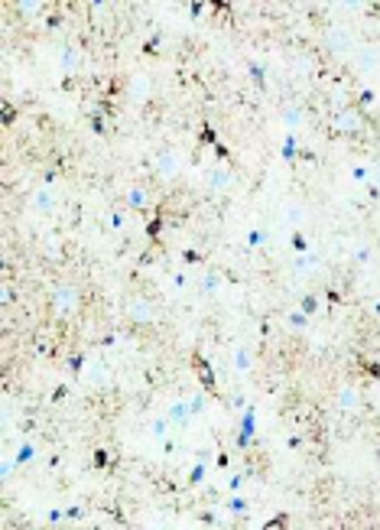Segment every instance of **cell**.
<instances>
[{
	"label": "cell",
	"instance_id": "obj_1",
	"mask_svg": "<svg viewBox=\"0 0 380 530\" xmlns=\"http://www.w3.org/2000/svg\"><path fill=\"white\" fill-rule=\"evenodd\" d=\"M52 306H56V312H59V316H68V312H75V306H78V290H75V286H68V283L56 286V293H52Z\"/></svg>",
	"mask_w": 380,
	"mask_h": 530
},
{
	"label": "cell",
	"instance_id": "obj_2",
	"mask_svg": "<svg viewBox=\"0 0 380 530\" xmlns=\"http://www.w3.org/2000/svg\"><path fill=\"white\" fill-rule=\"evenodd\" d=\"M361 111H355V108H341L335 114V118H331V127H335V130H341V134H357V130H361Z\"/></svg>",
	"mask_w": 380,
	"mask_h": 530
},
{
	"label": "cell",
	"instance_id": "obj_3",
	"mask_svg": "<svg viewBox=\"0 0 380 530\" xmlns=\"http://www.w3.org/2000/svg\"><path fill=\"white\" fill-rule=\"evenodd\" d=\"M127 316L134 322L150 326V322H156V306H153L150 300H130V303H127Z\"/></svg>",
	"mask_w": 380,
	"mask_h": 530
},
{
	"label": "cell",
	"instance_id": "obj_4",
	"mask_svg": "<svg viewBox=\"0 0 380 530\" xmlns=\"http://www.w3.org/2000/svg\"><path fill=\"white\" fill-rule=\"evenodd\" d=\"M325 42H329V49L338 52V56L351 52V33H348V30H341V26H331L329 33H325Z\"/></svg>",
	"mask_w": 380,
	"mask_h": 530
},
{
	"label": "cell",
	"instance_id": "obj_5",
	"mask_svg": "<svg viewBox=\"0 0 380 530\" xmlns=\"http://www.w3.org/2000/svg\"><path fill=\"white\" fill-rule=\"evenodd\" d=\"M205 179H208V185L215 189V192H224V189H231V183H234V173L218 166V169H208V176Z\"/></svg>",
	"mask_w": 380,
	"mask_h": 530
},
{
	"label": "cell",
	"instance_id": "obj_6",
	"mask_svg": "<svg viewBox=\"0 0 380 530\" xmlns=\"http://www.w3.org/2000/svg\"><path fill=\"white\" fill-rule=\"evenodd\" d=\"M156 169H160L163 176H176V173H179V156L172 150H163L160 156H156Z\"/></svg>",
	"mask_w": 380,
	"mask_h": 530
},
{
	"label": "cell",
	"instance_id": "obj_7",
	"mask_svg": "<svg viewBox=\"0 0 380 530\" xmlns=\"http://www.w3.org/2000/svg\"><path fill=\"white\" fill-rule=\"evenodd\" d=\"M146 202H150V192L144 185H130L127 189V209H146Z\"/></svg>",
	"mask_w": 380,
	"mask_h": 530
},
{
	"label": "cell",
	"instance_id": "obj_8",
	"mask_svg": "<svg viewBox=\"0 0 380 530\" xmlns=\"http://www.w3.org/2000/svg\"><path fill=\"white\" fill-rule=\"evenodd\" d=\"M377 62H380L377 46H364L361 56H357V68H361V72H371V68H377Z\"/></svg>",
	"mask_w": 380,
	"mask_h": 530
},
{
	"label": "cell",
	"instance_id": "obj_9",
	"mask_svg": "<svg viewBox=\"0 0 380 530\" xmlns=\"http://www.w3.org/2000/svg\"><path fill=\"white\" fill-rule=\"evenodd\" d=\"M169 420L176 423V426H186V423L192 420V404H182V400L172 404V407H169Z\"/></svg>",
	"mask_w": 380,
	"mask_h": 530
},
{
	"label": "cell",
	"instance_id": "obj_10",
	"mask_svg": "<svg viewBox=\"0 0 380 530\" xmlns=\"http://www.w3.org/2000/svg\"><path fill=\"white\" fill-rule=\"evenodd\" d=\"M52 205H56V195H52L49 185H42L39 192L33 195V209H36V211H49Z\"/></svg>",
	"mask_w": 380,
	"mask_h": 530
},
{
	"label": "cell",
	"instance_id": "obj_11",
	"mask_svg": "<svg viewBox=\"0 0 380 530\" xmlns=\"http://www.w3.org/2000/svg\"><path fill=\"white\" fill-rule=\"evenodd\" d=\"M357 404H361V394H357L355 388H341V394H338V407H341V410H355Z\"/></svg>",
	"mask_w": 380,
	"mask_h": 530
},
{
	"label": "cell",
	"instance_id": "obj_12",
	"mask_svg": "<svg viewBox=\"0 0 380 530\" xmlns=\"http://www.w3.org/2000/svg\"><path fill=\"white\" fill-rule=\"evenodd\" d=\"M251 364H253L251 348H237V355H234V371H237V374H247V371H251Z\"/></svg>",
	"mask_w": 380,
	"mask_h": 530
},
{
	"label": "cell",
	"instance_id": "obj_13",
	"mask_svg": "<svg viewBox=\"0 0 380 530\" xmlns=\"http://www.w3.org/2000/svg\"><path fill=\"white\" fill-rule=\"evenodd\" d=\"M42 4H46V0H17V13L30 20V17H36V13L42 10Z\"/></svg>",
	"mask_w": 380,
	"mask_h": 530
},
{
	"label": "cell",
	"instance_id": "obj_14",
	"mask_svg": "<svg viewBox=\"0 0 380 530\" xmlns=\"http://www.w3.org/2000/svg\"><path fill=\"white\" fill-rule=\"evenodd\" d=\"M78 62H82V56H78V49H75V46H68V49H62V68H65V72H75V68H78Z\"/></svg>",
	"mask_w": 380,
	"mask_h": 530
},
{
	"label": "cell",
	"instance_id": "obj_15",
	"mask_svg": "<svg viewBox=\"0 0 380 530\" xmlns=\"http://www.w3.org/2000/svg\"><path fill=\"white\" fill-rule=\"evenodd\" d=\"M33 455H36V446H33V443H23L20 452H17V465H30V462H33Z\"/></svg>",
	"mask_w": 380,
	"mask_h": 530
},
{
	"label": "cell",
	"instance_id": "obj_16",
	"mask_svg": "<svg viewBox=\"0 0 380 530\" xmlns=\"http://www.w3.org/2000/svg\"><path fill=\"white\" fill-rule=\"evenodd\" d=\"M299 121H303V111H299V108L283 111V124H286V127H299Z\"/></svg>",
	"mask_w": 380,
	"mask_h": 530
},
{
	"label": "cell",
	"instance_id": "obj_17",
	"mask_svg": "<svg viewBox=\"0 0 380 530\" xmlns=\"http://www.w3.org/2000/svg\"><path fill=\"white\" fill-rule=\"evenodd\" d=\"M283 156H286V160H296V134H286V143H283Z\"/></svg>",
	"mask_w": 380,
	"mask_h": 530
},
{
	"label": "cell",
	"instance_id": "obj_18",
	"mask_svg": "<svg viewBox=\"0 0 380 530\" xmlns=\"http://www.w3.org/2000/svg\"><path fill=\"white\" fill-rule=\"evenodd\" d=\"M335 4H338L341 10H361L367 0H335Z\"/></svg>",
	"mask_w": 380,
	"mask_h": 530
},
{
	"label": "cell",
	"instance_id": "obj_19",
	"mask_svg": "<svg viewBox=\"0 0 380 530\" xmlns=\"http://www.w3.org/2000/svg\"><path fill=\"white\" fill-rule=\"evenodd\" d=\"M169 423H172L169 417H166V420H156V423H153V436H163V433L169 429Z\"/></svg>",
	"mask_w": 380,
	"mask_h": 530
},
{
	"label": "cell",
	"instance_id": "obj_20",
	"mask_svg": "<svg viewBox=\"0 0 380 530\" xmlns=\"http://www.w3.org/2000/svg\"><path fill=\"white\" fill-rule=\"evenodd\" d=\"M144 92H146V78L137 75V78H134V94H144Z\"/></svg>",
	"mask_w": 380,
	"mask_h": 530
},
{
	"label": "cell",
	"instance_id": "obj_21",
	"mask_svg": "<svg viewBox=\"0 0 380 530\" xmlns=\"http://www.w3.org/2000/svg\"><path fill=\"white\" fill-rule=\"evenodd\" d=\"M251 75L257 78V82H263V66H257V62H251Z\"/></svg>",
	"mask_w": 380,
	"mask_h": 530
},
{
	"label": "cell",
	"instance_id": "obj_22",
	"mask_svg": "<svg viewBox=\"0 0 380 530\" xmlns=\"http://www.w3.org/2000/svg\"><path fill=\"white\" fill-rule=\"evenodd\" d=\"M371 183L380 189V163H374V169H371Z\"/></svg>",
	"mask_w": 380,
	"mask_h": 530
},
{
	"label": "cell",
	"instance_id": "obj_23",
	"mask_svg": "<svg viewBox=\"0 0 380 530\" xmlns=\"http://www.w3.org/2000/svg\"><path fill=\"white\" fill-rule=\"evenodd\" d=\"M202 286H205V290H208V293H215V290H218V277H208Z\"/></svg>",
	"mask_w": 380,
	"mask_h": 530
},
{
	"label": "cell",
	"instance_id": "obj_24",
	"mask_svg": "<svg viewBox=\"0 0 380 530\" xmlns=\"http://www.w3.org/2000/svg\"><path fill=\"white\" fill-rule=\"evenodd\" d=\"M104 7H108V0H91V10H94V13H104Z\"/></svg>",
	"mask_w": 380,
	"mask_h": 530
},
{
	"label": "cell",
	"instance_id": "obj_25",
	"mask_svg": "<svg viewBox=\"0 0 380 530\" xmlns=\"http://www.w3.org/2000/svg\"><path fill=\"white\" fill-rule=\"evenodd\" d=\"M367 176H371V173H367V169H361V166L355 169V179H361V183H364V179H367Z\"/></svg>",
	"mask_w": 380,
	"mask_h": 530
},
{
	"label": "cell",
	"instance_id": "obj_26",
	"mask_svg": "<svg viewBox=\"0 0 380 530\" xmlns=\"http://www.w3.org/2000/svg\"><path fill=\"white\" fill-rule=\"evenodd\" d=\"M377 364H380V358H377Z\"/></svg>",
	"mask_w": 380,
	"mask_h": 530
}]
</instances>
